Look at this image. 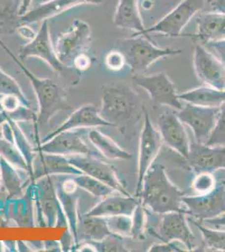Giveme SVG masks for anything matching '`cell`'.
Here are the masks:
<instances>
[{"mask_svg": "<svg viewBox=\"0 0 225 252\" xmlns=\"http://www.w3.org/2000/svg\"><path fill=\"white\" fill-rule=\"evenodd\" d=\"M184 195L185 192L170 180L165 166L153 164L143 179L139 198L143 206L158 215L170 212H183L187 215L183 203Z\"/></svg>", "mask_w": 225, "mask_h": 252, "instance_id": "obj_2", "label": "cell"}, {"mask_svg": "<svg viewBox=\"0 0 225 252\" xmlns=\"http://www.w3.org/2000/svg\"><path fill=\"white\" fill-rule=\"evenodd\" d=\"M101 92V117L129 141L137 135L140 119L146 111L140 94L121 82L103 85Z\"/></svg>", "mask_w": 225, "mask_h": 252, "instance_id": "obj_1", "label": "cell"}, {"mask_svg": "<svg viewBox=\"0 0 225 252\" xmlns=\"http://www.w3.org/2000/svg\"><path fill=\"white\" fill-rule=\"evenodd\" d=\"M104 64L108 70L113 72L121 71L127 65L125 56L118 49L107 53L104 58Z\"/></svg>", "mask_w": 225, "mask_h": 252, "instance_id": "obj_41", "label": "cell"}, {"mask_svg": "<svg viewBox=\"0 0 225 252\" xmlns=\"http://www.w3.org/2000/svg\"><path fill=\"white\" fill-rule=\"evenodd\" d=\"M16 33H18L19 35H20L25 40H28V41L33 40L37 34L36 32H34V30L32 29L30 25H21L18 28Z\"/></svg>", "mask_w": 225, "mask_h": 252, "instance_id": "obj_45", "label": "cell"}, {"mask_svg": "<svg viewBox=\"0 0 225 252\" xmlns=\"http://www.w3.org/2000/svg\"><path fill=\"white\" fill-rule=\"evenodd\" d=\"M92 65H93V59L89 56V53L80 55L79 57H77L72 63V66L79 72L88 70L91 67Z\"/></svg>", "mask_w": 225, "mask_h": 252, "instance_id": "obj_43", "label": "cell"}, {"mask_svg": "<svg viewBox=\"0 0 225 252\" xmlns=\"http://www.w3.org/2000/svg\"><path fill=\"white\" fill-rule=\"evenodd\" d=\"M117 49L125 56L133 74H143L157 61L182 53L180 49L159 47L142 34L118 40Z\"/></svg>", "mask_w": 225, "mask_h": 252, "instance_id": "obj_4", "label": "cell"}, {"mask_svg": "<svg viewBox=\"0 0 225 252\" xmlns=\"http://www.w3.org/2000/svg\"><path fill=\"white\" fill-rule=\"evenodd\" d=\"M113 22L118 28L132 31L135 34L142 33L146 27L140 15L139 0H119Z\"/></svg>", "mask_w": 225, "mask_h": 252, "instance_id": "obj_25", "label": "cell"}, {"mask_svg": "<svg viewBox=\"0 0 225 252\" xmlns=\"http://www.w3.org/2000/svg\"><path fill=\"white\" fill-rule=\"evenodd\" d=\"M177 241H170V242H161L160 244H155L149 248V252H188L186 249L177 246Z\"/></svg>", "mask_w": 225, "mask_h": 252, "instance_id": "obj_42", "label": "cell"}, {"mask_svg": "<svg viewBox=\"0 0 225 252\" xmlns=\"http://www.w3.org/2000/svg\"><path fill=\"white\" fill-rule=\"evenodd\" d=\"M193 68L203 85L225 90V64L202 45L194 49Z\"/></svg>", "mask_w": 225, "mask_h": 252, "instance_id": "obj_16", "label": "cell"}, {"mask_svg": "<svg viewBox=\"0 0 225 252\" xmlns=\"http://www.w3.org/2000/svg\"><path fill=\"white\" fill-rule=\"evenodd\" d=\"M157 226L149 233L161 242L177 241L188 252L196 251V237L188 226L185 213L170 212L161 215Z\"/></svg>", "mask_w": 225, "mask_h": 252, "instance_id": "obj_11", "label": "cell"}, {"mask_svg": "<svg viewBox=\"0 0 225 252\" xmlns=\"http://www.w3.org/2000/svg\"><path fill=\"white\" fill-rule=\"evenodd\" d=\"M35 152H45L57 155H97L98 152H93L84 142L82 132L77 129L66 130L51 138L44 143L39 144L34 148Z\"/></svg>", "mask_w": 225, "mask_h": 252, "instance_id": "obj_19", "label": "cell"}, {"mask_svg": "<svg viewBox=\"0 0 225 252\" xmlns=\"http://www.w3.org/2000/svg\"><path fill=\"white\" fill-rule=\"evenodd\" d=\"M206 145L212 146H225V102L220 107L216 125Z\"/></svg>", "mask_w": 225, "mask_h": 252, "instance_id": "obj_38", "label": "cell"}, {"mask_svg": "<svg viewBox=\"0 0 225 252\" xmlns=\"http://www.w3.org/2000/svg\"><path fill=\"white\" fill-rule=\"evenodd\" d=\"M182 161L183 167L195 174L225 169V146H208L195 141L190 144L188 157Z\"/></svg>", "mask_w": 225, "mask_h": 252, "instance_id": "obj_15", "label": "cell"}, {"mask_svg": "<svg viewBox=\"0 0 225 252\" xmlns=\"http://www.w3.org/2000/svg\"><path fill=\"white\" fill-rule=\"evenodd\" d=\"M157 126L163 142L183 158L188 157L190 144L184 124L177 116V110H167L160 115Z\"/></svg>", "mask_w": 225, "mask_h": 252, "instance_id": "obj_17", "label": "cell"}, {"mask_svg": "<svg viewBox=\"0 0 225 252\" xmlns=\"http://www.w3.org/2000/svg\"><path fill=\"white\" fill-rule=\"evenodd\" d=\"M22 0H0V33L13 34L21 26L20 13Z\"/></svg>", "mask_w": 225, "mask_h": 252, "instance_id": "obj_30", "label": "cell"}, {"mask_svg": "<svg viewBox=\"0 0 225 252\" xmlns=\"http://www.w3.org/2000/svg\"><path fill=\"white\" fill-rule=\"evenodd\" d=\"M100 126L112 127L111 125L104 121L99 114V109L94 104H84L72 112L66 121L58 126L54 131L43 138L40 143L49 141L51 138L61 132L73 129H93Z\"/></svg>", "mask_w": 225, "mask_h": 252, "instance_id": "obj_21", "label": "cell"}, {"mask_svg": "<svg viewBox=\"0 0 225 252\" xmlns=\"http://www.w3.org/2000/svg\"><path fill=\"white\" fill-rule=\"evenodd\" d=\"M132 220H133V223H132L130 238L140 240V241L145 240L146 238V208L143 206L140 201L132 215Z\"/></svg>", "mask_w": 225, "mask_h": 252, "instance_id": "obj_37", "label": "cell"}, {"mask_svg": "<svg viewBox=\"0 0 225 252\" xmlns=\"http://www.w3.org/2000/svg\"><path fill=\"white\" fill-rule=\"evenodd\" d=\"M220 108L199 106L187 103L177 115L184 125L191 128L197 143L206 144L216 125Z\"/></svg>", "mask_w": 225, "mask_h": 252, "instance_id": "obj_14", "label": "cell"}, {"mask_svg": "<svg viewBox=\"0 0 225 252\" xmlns=\"http://www.w3.org/2000/svg\"><path fill=\"white\" fill-rule=\"evenodd\" d=\"M13 94L20 97L24 105L30 107V102L24 94L21 87L14 78L3 72L0 66V95Z\"/></svg>", "mask_w": 225, "mask_h": 252, "instance_id": "obj_35", "label": "cell"}, {"mask_svg": "<svg viewBox=\"0 0 225 252\" xmlns=\"http://www.w3.org/2000/svg\"><path fill=\"white\" fill-rule=\"evenodd\" d=\"M201 223L209 227H225V214L215 217V218L205 220L202 221Z\"/></svg>", "mask_w": 225, "mask_h": 252, "instance_id": "obj_46", "label": "cell"}, {"mask_svg": "<svg viewBox=\"0 0 225 252\" xmlns=\"http://www.w3.org/2000/svg\"><path fill=\"white\" fill-rule=\"evenodd\" d=\"M55 186L57 198L66 216L67 229L74 238L75 244L77 243V228L79 223L78 215V202L79 195L77 184L72 176H54Z\"/></svg>", "mask_w": 225, "mask_h": 252, "instance_id": "obj_18", "label": "cell"}, {"mask_svg": "<svg viewBox=\"0 0 225 252\" xmlns=\"http://www.w3.org/2000/svg\"><path fill=\"white\" fill-rule=\"evenodd\" d=\"M111 232L108 229L106 219L96 216H85L79 219L77 228V243L83 241L99 242Z\"/></svg>", "mask_w": 225, "mask_h": 252, "instance_id": "obj_29", "label": "cell"}, {"mask_svg": "<svg viewBox=\"0 0 225 252\" xmlns=\"http://www.w3.org/2000/svg\"><path fill=\"white\" fill-rule=\"evenodd\" d=\"M71 165L84 174L101 181L120 192L129 196L128 190L119 177L118 170L111 164L102 160L100 154L97 155H73L66 157Z\"/></svg>", "mask_w": 225, "mask_h": 252, "instance_id": "obj_12", "label": "cell"}, {"mask_svg": "<svg viewBox=\"0 0 225 252\" xmlns=\"http://www.w3.org/2000/svg\"><path fill=\"white\" fill-rule=\"evenodd\" d=\"M208 2L209 0H183L157 23L146 28L140 34H142L149 37L150 34H159L169 37H181L190 20L205 7Z\"/></svg>", "mask_w": 225, "mask_h": 252, "instance_id": "obj_8", "label": "cell"}, {"mask_svg": "<svg viewBox=\"0 0 225 252\" xmlns=\"http://www.w3.org/2000/svg\"><path fill=\"white\" fill-rule=\"evenodd\" d=\"M0 46L17 64V66L32 83L39 107L37 121L35 122L38 133L40 129H44L48 126L52 118L57 113L63 110H71V105L67 100L66 90L57 81L53 80L52 78H39L32 73L1 39Z\"/></svg>", "mask_w": 225, "mask_h": 252, "instance_id": "obj_3", "label": "cell"}, {"mask_svg": "<svg viewBox=\"0 0 225 252\" xmlns=\"http://www.w3.org/2000/svg\"><path fill=\"white\" fill-rule=\"evenodd\" d=\"M140 203V198L132 197L131 195H108L103 200L93 207L85 216L96 217H111L116 215H132L137 205Z\"/></svg>", "mask_w": 225, "mask_h": 252, "instance_id": "obj_24", "label": "cell"}, {"mask_svg": "<svg viewBox=\"0 0 225 252\" xmlns=\"http://www.w3.org/2000/svg\"><path fill=\"white\" fill-rule=\"evenodd\" d=\"M183 203L187 215L200 222L224 215L225 214V181L217 182L215 189L205 194L184 195Z\"/></svg>", "mask_w": 225, "mask_h": 252, "instance_id": "obj_10", "label": "cell"}, {"mask_svg": "<svg viewBox=\"0 0 225 252\" xmlns=\"http://www.w3.org/2000/svg\"><path fill=\"white\" fill-rule=\"evenodd\" d=\"M178 97L180 100L195 105L220 108L225 102V90H220L204 85L181 93L178 94Z\"/></svg>", "mask_w": 225, "mask_h": 252, "instance_id": "obj_27", "label": "cell"}, {"mask_svg": "<svg viewBox=\"0 0 225 252\" xmlns=\"http://www.w3.org/2000/svg\"><path fill=\"white\" fill-rule=\"evenodd\" d=\"M97 248V252H129L123 241V237L119 235H108L103 241L93 242Z\"/></svg>", "mask_w": 225, "mask_h": 252, "instance_id": "obj_40", "label": "cell"}, {"mask_svg": "<svg viewBox=\"0 0 225 252\" xmlns=\"http://www.w3.org/2000/svg\"><path fill=\"white\" fill-rule=\"evenodd\" d=\"M92 41V30L89 24L75 20L66 32L57 36L55 52L63 64L73 67L72 63L77 57L89 53Z\"/></svg>", "mask_w": 225, "mask_h": 252, "instance_id": "obj_7", "label": "cell"}, {"mask_svg": "<svg viewBox=\"0 0 225 252\" xmlns=\"http://www.w3.org/2000/svg\"><path fill=\"white\" fill-rule=\"evenodd\" d=\"M32 193L39 220L43 226L67 227L66 216L57 198L54 176L40 178L32 183Z\"/></svg>", "mask_w": 225, "mask_h": 252, "instance_id": "obj_6", "label": "cell"}, {"mask_svg": "<svg viewBox=\"0 0 225 252\" xmlns=\"http://www.w3.org/2000/svg\"><path fill=\"white\" fill-rule=\"evenodd\" d=\"M83 172L71 165L65 156L38 152L32 163L31 181L34 183L49 176H77Z\"/></svg>", "mask_w": 225, "mask_h": 252, "instance_id": "obj_20", "label": "cell"}, {"mask_svg": "<svg viewBox=\"0 0 225 252\" xmlns=\"http://www.w3.org/2000/svg\"><path fill=\"white\" fill-rule=\"evenodd\" d=\"M142 7L145 9H150L153 7V3L151 0H145L142 3Z\"/></svg>", "mask_w": 225, "mask_h": 252, "instance_id": "obj_50", "label": "cell"}, {"mask_svg": "<svg viewBox=\"0 0 225 252\" xmlns=\"http://www.w3.org/2000/svg\"><path fill=\"white\" fill-rule=\"evenodd\" d=\"M7 121L11 126L13 143L17 147L18 150L21 152V154L26 159L29 168L31 170V173H32V163H33V160H34L35 156L37 154V152H35V150H34L35 147H33L32 144L30 143V141L27 140L26 135L24 134L22 129H20V126L18 125V122L14 121V120H11V119H9V118L7 119Z\"/></svg>", "mask_w": 225, "mask_h": 252, "instance_id": "obj_32", "label": "cell"}, {"mask_svg": "<svg viewBox=\"0 0 225 252\" xmlns=\"http://www.w3.org/2000/svg\"><path fill=\"white\" fill-rule=\"evenodd\" d=\"M132 80L137 86L142 88L148 93L151 100L154 103L170 107L177 111L183 109L176 86L165 72H159L150 76L134 74Z\"/></svg>", "mask_w": 225, "mask_h": 252, "instance_id": "obj_13", "label": "cell"}, {"mask_svg": "<svg viewBox=\"0 0 225 252\" xmlns=\"http://www.w3.org/2000/svg\"><path fill=\"white\" fill-rule=\"evenodd\" d=\"M138 158V178H137L135 197L139 198L142 189L143 179L145 175L153 164L159 154L162 139L158 129L151 122L148 112L145 111L142 128L140 131Z\"/></svg>", "mask_w": 225, "mask_h": 252, "instance_id": "obj_9", "label": "cell"}, {"mask_svg": "<svg viewBox=\"0 0 225 252\" xmlns=\"http://www.w3.org/2000/svg\"><path fill=\"white\" fill-rule=\"evenodd\" d=\"M206 46H208L209 48L212 49L217 58H219L224 64H225V40L208 43Z\"/></svg>", "mask_w": 225, "mask_h": 252, "instance_id": "obj_44", "label": "cell"}, {"mask_svg": "<svg viewBox=\"0 0 225 252\" xmlns=\"http://www.w3.org/2000/svg\"><path fill=\"white\" fill-rule=\"evenodd\" d=\"M30 58H37L44 61L57 72L59 78L66 81L67 84L74 86L80 83L81 72L63 64L57 57L51 39L48 20L43 21L40 31L33 40L20 46L19 59L23 63V61Z\"/></svg>", "mask_w": 225, "mask_h": 252, "instance_id": "obj_5", "label": "cell"}, {"mask_svg": "<svg viewBox=\"0 0 225 252\" xmlns=\"http://www.w3.org/2000/svg\"><path fill=\"white\" fill-rule=\"evenodd\" d=\"M3 138V133H2V129L0 128V139Z\"/></svg>", "mask_w": 225, "mask_h": 252, "instance_id": "obj_51", "label": "cell"}, {"mask_svg": "<svg viewBox=\"0 0 225 252\" xmlns=\"http://www.w3.org/2000/svg\"><path fill=\"white\" fill-rule=\"evenodd\" d=\"M212 11L220 12L225 14V0H209Z\"/></svg>", "mask_w": 225, "mask_h": 252, "instance_id": "obj_47", "label": "cell"}, {"mask_svg": "<svg viewBox=\"0 0 225 252\" xmlns=\"http://www.w3.org/2000/svg\"><path fill=\"white\" fill-rule=\"evenodd\" d=\"M1 184H1V178H0V187H1Z\"/></svg>", "mask_w": 225, "mask_h": 252, "instance_id": "obj_52", "label": "cell"}, {"mask_svg": "<svg viewBox=\"0 0 225 252\" xmlns=\"http://www.w3.org/2000/svg\"><path fill=\"white\" fill-rule=\"evenodd\" d=\"M0 156L5 158L9 163L18 169L22 170L31 174V170L29 168L26 159L12 141H7L3 138L0 139Z\"/></svg>", "mask_w": 225, "mask_h": 252, "instance_id": "obj_34", "label": "cell"}, {"mask_svg": "<svg viewBox=\"0 0 225 252\" xmlns=\"http://www.w3.org/2000/svg\"><path fill=\"white\" fill-rule=\"evenodd\" d=\"M72 178L79 189L89 192L95 198H105L108 195L115 192L114 189L107 184H103L101 181L90 177L89 175L83 173L72 176Z\"/></svg>", "mask_w": 225, "mask_h": 252, "instance_id": "obj_33", "label": "cell"}, {"mask_svg": "<svg viewBox=\"0 0 225 252\" xmlns=\"http://www.w3.org/2000/svg\"><path fill=\"white\" fill-rule=\"evenodd\" d=\"M44 247L46 251H53V252H59L62 249L60 247V242L57 241H45Z\"/></svg>", "mask_w": 225, "mask_h": 252, "instance_id": "obj_48", "label": "cell"}, {"mask_svg": "<svg viewBox=\"0 0 225 252\" xmlns=\"http://www.w3.org/2000/svg\"><path fill=\"white\" fill-rule=\"evenodd\" d=\"M189 220L198 228L202 234V249H211L216 252H225V231L207 226L193 219H190Z\"/></svg>", "mask_w": 225, "mask_h": 252, "instance_id": "obj_31", "label": "cell"}, {"mask_svg": "<svg viewBox=\"0 0 225 252\" xmlns=\"http://www.w3.org/2000/svg\"><path fill=\"white\" fill-rule=\"evenodd\" d=\"M197 32L195 34H182L184 37L199 40L207 45L225 40V14L211 11L201 13L196 19Z\"/></svg>", "mask_w": 225, "mask_h": 252, "instance_id": "obj_23", "label": "cell"}, {"mask_svg": "<svg viewBox=\"0 0 225 252\" xmlns=\"http://www.w3.org/2000/svg\"><path fill=\"white\" fill-rule=\"evenodd\" d=\"M105 219L111 234L123 238L130 237L133 223L132 215H116Z\"/></svg>", "mask_w": 225, "mask_h": 252, "instance_id": "obj_36", "label": "cell"}, {"mask_svg": "<svg viewBox=\"0 0 225 252\" xmlns=\"http://www.w3.org/2000/svg\"><path fill=\"white\" fill-rule=\"evenodd\" d=\"M0 178L9 198H14L22 194L27 182L31 180V174L18 169L0 156Z\"/></svg>", "mask_w": 225, "mask_h": 252, "instance_id": "obj_26", "label": "cell"}, {"mask_svg": "<svg viewBox=\"0 0 225 252\" xmlns=\"http://www.w3.org/2000/svg\"><path fill=\"white\" fill-rule=\"evenodd\" d=\"M32 2H33V0H22L21 5H20V15H23L24 14H26V12L28 11L29 9H31Z\"/></svg>", "mask_w": 225, "mask_h": 252, "instance_id": "obj_49", "label": "cell"}, {"mask_svg": "<svg viewBox=\"0 0 225 252\" xmlns=\"http://www.w3.org/2000/svg\"><path fill=\"white\" fill-rule=\"evenodd\" d=\"M88 138L103 158L108 160H129L131 155L115 141L96 128L89 130Z\"/></svg>", "mask_w": 225, "mask_h": 252, "instance_id": "obj_28", "label": "cell"}, {"mask_svg": "<svg viewBox=\"0 0 225 252\" xmlns=\"http://www.w3.org/2000/svg\"><path fill=\"white\" fill-rule=\"evenodd\" d=\"M217 181L213 173L200 172L195 174L192 188L197 194H205L215 189Z\"/></svg>", "mask_w": 225, "mask_h": 252, "instance_id": "obj_39", "label": "cell"}, {"mask_svg": "<svg viewBox=\"0 0 225 252\" xmlns=\"http://www.w3.org/2000/svg\"><path fill=\"white\" fill-rule=\"evenodd\" d=\"M104 0H48L29 9L20 18L21 25H32L39 21L48 20L64 12L83 4L98 5Z\"/></svg>", "mask_w": 225, "mask_h": 252, "instance_id": "obj_22", "label": "cell"}]
</instances>
